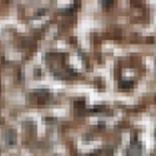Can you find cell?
<instances>
[{
  "instance_id": "obj_1",
  "label": "cell",
  "mask_w": 156,
  "mask_h": 156,
  "mask_svg": "<svg viewBox=\"0 0 156 156\" xmlns=\"http://www.w3.org/2000/svg\"><path fill=\"white\" fill-rule=\"evenodd\" d=\"M120 86H121V88H131V86H132V83L131 84H120Z\"/></svg>"
}]
</instances>
